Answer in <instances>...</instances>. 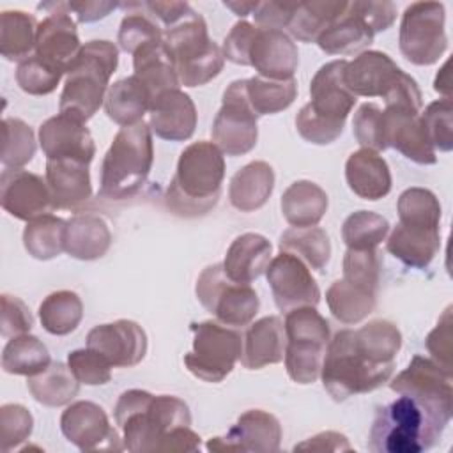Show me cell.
Segmentation results:
<instances>
[{
	"label": "cell",
	"instance_id": "39",
	"mask_svg": "<svg viewBox=\"0 0 453 453\" xmlns=\"http://www.w3.org/2000/svg\"><path fill=\"white\" fill-rule=\"evenodd\" d=\"M343 0L299 2L287 27L288 35L301 42H317L319 35L345 11Z\"/></svg>",
	"mask_w": 453,
	"mask_h": 453
},
{
	"label": "cell",
	"instance_id": "1",
	"mask_svg": "<svg viewBox=\"0 0 453 453\" xmlns=\"http://www.w3.org/2000/svg\"><path fill=\"white\" fill-rule=\"evenodd\" d=\"M400 347V329L384 319L370 320L359 329H340L324 354V389L334 402L375 391L389 382Z\"/></svg>",
	"mask_w": 453,
	"mask_h": 453
},
{
	"label": "cell",
	"instance_id": "40",
	"mask_svg": "<svg viewBox=\"0 0 453 453\" xmlns=\"http://www.w3.org/2000/svg\"><path fill=\"white\" fill-rule=\"evenodd\" d=\"M280 251L292 253L301 258L310 269L324 271L331 258V241L320 226H292L280 235Z\"/></svg>",
	"mask_w": 453,
	"mask_h": 453
},
{
	"label": "cell",
	"instance_id": "2",
	"mask_svg": "<svg viewBox=\"0 0 453 453\" xmlns=\"http://www.w3.org/2000/svg\"><path fill=\"white\" fill-rule=\"evenodd\" d=\"M113 418L122 430L124 449L131 453L200 449L202 439L191 430L189 407L179 396L127 389L119 396Z\"/></svg>",
	"mask_w": 453,
	"mask_h": 453
},
{
	"label": "cell",
	"instance_id": "25",
	"mask_svg": "<svg viewBox=\"0 0 453 453\" xmlns=\"http://www.w3.org/2000/svg\"><path fill=\"white\" fill-rule=\"evenodd\" d=\"M198 113L193 99L180 88L159 94L149 110V126L156 136L168 142H186L193 136Z\"/></svg>",
	"mask_w": 453,
	"mask_h": 453
},
{
	"label": "cell",
	"instance_id": "21",
	"mask_svg": "<svg viewBox=\"0 0 453 453\" xmlns=\"http://www.w3.org/2000/svg\"><path fill=\"white\" fill-rule=\"evenodd\" d=\"M389 388L398 395H409L453 411V372L434 359L414 356L407 368L389 382Z\"/></svg>",
	"mask_w": 453,
	"mask_h": 453
},
{
	"label": "cell",
	"instance_id": "49",
	"mask_svg": "<svg viewBox=\"0 0 453 453\" xmlns=\"http://www.w3.org/2000/svg\"><path fill=\"white\" fill-rule=\"evenodd\" d=\"M382 260L377 250H350L343 255V280L377 294Z\"/></svg>",
	"mask_w": 453,
	"mask_h": 453
},
{
	"label": "cell",
	"instance_id": "3",
	"mask_svg": "<svg viewBox=\"0 0 453 453\" xmlns=\"http://www.w3.org/2000/svg\"><path fill=\"white\" fill-rule=\"evenodd\" d=\"M451 414V409L400 395L377 409L366 446L373 453L426 451L441 441Z\"/></svg>",
	"mask_w": 453,
	"mask_h": 453
},
{
	"label": "cell",
	"instance_id": "45",
	"mask_svg": "<svg viewBox=\"0 0 453 453\" xmlns=\"http://www.w3.org/2000/svg\"><path fill=\"white\" fill-rule=\"evenodd\" d=\"M246 97L251 110L260 115H274L287 110L297 97L296 80H267L262 76L246 78Z\"/></svg>",
	"mask_w": 453,
	"mask_h": 453
},
{
	"label": "cell",
	"instance_id": "54",
	"mask_svg": "<svg viewBox=\"0 0 453 453\" xmlns=\"http://www.w3.org/2000/svg\"><path fill=\"white\" fill-rule=\"evenodd\" d=\"M159 39H163V28L147 14L127 12L122 18L117 42L126 53L133 55L138 48Z\"/></svg>",
	"mask_w": 453,
	"mask_h": 453
},
{
	"label": "cell",
	"instance_id": "30",
	"mask_svg": "<svg viewBox=\"0 0 453 453\" xmlns=\"http://www.w3.org/2000/svg\"><path fill=\"white\" fill-rule=\"evenodd\" d=\"M386 250L412 269H426L441 250V230L396 223L388 235Z\"/></svg>",
	"mask_w": 453,
	"mask_h": 453
},
{
	"label": "cell",
	"instance_id": "19",
	"mask_svg": "<svg viewBox=\"0 0 453 453\" xmlns=\"http://www.w3.org/2000/svg\"><path fill=\"white\" fill-rule=\"evenodd\" d=\"M281 444V425L278 418L262 409L242 412L235 425L223 437H212L205 448L209 451H255L274 453Z\"/></svg>",
	"mask_w": 453,
	"mask_h": 453
},
{
	"label": "cell",
	"instance_id": "31",
	"mask_svg": "<svg viewBox=\"0 0 453 453\" xmlns=\"http://www.w3.org/2000/svg\"><path fill=\"white\" fill-rule=\"evenodd\" d=\"M274 189V170L267 161H251L239 168L228 184V200L241 212L264 207Z\"/></svg>",
	"mask_w": 453,
	"mask_h": 453
},
{
	"label": "cell",
	"instance_id": "34",
	"mask_svg": "<svg viewBox=\"0 0 453 453\" xmlns=\"http://www.w3.org/2000/svg\"><path fill=\"white\" fill-rule=\"evenodd\" d=\"M373 30L365 19L354 11L352 4L347 2L345 11L319 35L317 44L327 55H354L363 53L373 42Z\"/></svg>",
	"mask_w": 453,
	"mask_h": 453
},
{
	"label": "cell",
	"instance_id": "37",
	"mask_svg": "<svg viewBox=\"0 0 453 453\" xmlns=\"http://www.w3.org/2000/svg\"><path fill=\"white\" fill-rule=\"evenodd\" d=\"M27 389L35 402L46 407L69 405L80 391V382L67 365L51 361L50 366L32 377H27Z\"/></svg>",
	"mask_w": 453,
	"mask_h": 453
},
{
	"label": "cell",
	"instance_id": "60",
	"mask_svg": "<svg viewBox=\"0 0 453 453\" xmlns=\"http://www.w3.org/2000/svg\"><path fill=\"white\" fill-rule=\"evenodd\" d=\"M67 11L76 16V21L80 23H92L97 19L106 18L111 11L120 7L117 2H106V0H88V2H65Z\"/></svg>",
	"mask_w": 453,
	"mask_h": 453
},
{
	"label": "cell",
	"instance_id": "4",
	"mask_svg": "<svg viewBox=\"0 0 453 453\" xmlns=\"http://www.w3.org/2000/svg\"><path fill=\"white\" fill-rule=\"evenodd\" d=\"M225 179V154L214 142L198 140L184 147L166 189V207L186 218L209 212L219 200Z\"/></svg>",
	"mask_w": 453,
	"mask_h": 453
},
{
	"label": "cell",
	"instance_id": "10",
	"mask_svg": "<svg viewBox=\"0 0 453 453\" xmlns=\"http://www.w3.org/2000/svg\"><path fill=\"white\" fill-rule=\"evenodd\" d=\"M345 85L357 97H382L386 106H402L421 111L423 96L418 81L403 73L384 51L366 50L347 62Z\"/></svg>",
	"mask_w": 453,
	"mask_h": 453
},
{
	"label": "cell",
	"instance_id": "46",
	"mask_svg": "<svg viewBox=\"0 0 453 453\" xmlns=\"http://www.w3.org/2000/svg\"><path fill=\"white\" fill-rule=\"evenodd\" d=\"M388 234V219L372 211H356L342 225V239L350 250H377Z\"/></svg>",
	"mask_w": 453,
	"mask_h": 453
},
{
	"label": "cell",
	"instance_id": "12",
	"mask_svg": "<svg viewBox=\"0 0 453 453\" xmlns=\"http://www.w3.org/2000/svg\"><path fill=\"white\" fill-rule=\"evenodd\" d=\"M193 347L184 356V365L196 379L218 384L241 359L242 336L235 327L219 324L218 320H203L191 324Z\"/></svg>",
	"mask_w": 453,
	"mask_h": 453
},
{
	"label": "cell",
	"instance_id": "29",
	"mask_svg": "<svg viewBox=\"0 0 453 453\" xmlns=\"http://www.w3.org/2000/svg\"><path fill=\"white\" fill-rule=\"evenodd\" d=\"M271 241L260 234L246 232L237 235L226 250L223 264L225 274L235 281L251 285L271 262Z\"/></svg>",
	"mask_w": 453,
	"mask_h": 453
},
{
	"label": "cell",
	"instance_id": "15",
	"mask_svg": "<svg viewBox=\"0 0 453 453\" xmlns=\"http://www.w3.org/2000/svg\"><path fill=\"white\" fill-rule=\"evenodd\" d=\"M257 113L246 97V80H234L223 92L221 108L212 122V142L226 156H244L258 140Z\"/></svg>",
	"mask_w": 453,
	"mask_h": 453
},
{
	"label": "cell",
	"instance_id": "20",
	"mask_svg": "<svg viewBox=\"0 0 453 453\" xmlns=\"http://www.w3.org/2000/svg\"><path fill=\"white\" fill-rule=\"evenodd\" d=\"M0 203L7 214L21 221H30L55 209L46 179L23 168H4L0 175Z\"/></svg>",
	"mask_w": 453,
	"mask_h": 453
},
{
	"label": "cell",
	"instance_id": "11",
	"mask_svg": "<svg viewBox=\"0 0 453 453\" xmlns=\"http://www.w3.org/2000/svg\"><path fill=\"white\" fill-rule=\"evenodd\" d=\"M285 368L297 384H313L320 377V368L327 343L331 340L329 322L315 306H301L285 315Z\"/></svg>",
	"mask_w": 453,
	"mask_h": 453
},
{
	"label": "cell",
	"instance_id": "18",
	"mask_svg": "<svg viewBox=\"0 0 453 453\" xmlns=\"http://www.w3.org/2000/svg\"><path fill=\"white\" fill-rule=\"evenodd\" d=\"M60 430L80 451L124 449L122 437L110 425L104 409L88 400H78L65 407L60 416Z\"/></svg>",
	"mask_w": 453,
	"mask_h": 453
},
{
	"label": "cell",
	"instance_id": "14",
	"mask_svg": "<svg viewBox=\"0 0 453 453\" xmlns=\"http://www.w3.org/2000/svg\"><path fill=\"white\" fill-rule=\"evenodd\" d=\"M446 9L441 2H414L405 7L398 30L402 55L414 65H432L448 50Z\"/></svg>",
	"mask_w": 453,
	"mask_h": 453
},
{
	"label": "cell",
	"instance_id": "8",
	"mask_svg": "<svg viewBox=\"0 0 453 453\" xmlns=\"http://www.w3.org/2000/svg\"><path fill=\"white\" fill-rule=\"evenodd\" d=\"M152 163L150 126L142 120L134 126L120 127L103 157L99 196L115 202L134 196L147 182Z\"/></svg>",
	"mask_w": 453,
	"mask_h": 453
},
{
	"label": "cell",
	"instance_id": "57",
	"mask_svg": "<svg viewBox=\"0 0 453 453\" xmlns=\"http://www.w3.org/2000/svg\"><path fill=\"white\" fill-rule=\"evenodd\" d=\"M451 306L444 310V313L439 317L437 326L428 333L426 336V350L432 354V359L441 365L442 368L451 370Z\"/></svg>",
	"mask_w": 453,
	"mask_h": 453
},
{
	"label": "cell",
	"instance_id": "47",
	"mask_svg": "<svg viewBox=\"0 0 453 453\" xmlns=\"http://www.w3.org/2000/svg\"><path fill=\"white\" fill-rule=\"evenodd\" d=\"M396 212L398 223L439 228L442 209L439 198L430 189L412 186L398 196Z\"/></svg>",
	"mask_w": 453,
	"mask_h": 453
},
{
	"label": "cell",
	"instance_id": "24",
	"mask_svg": "<svg viewBox=\"0 0 453 453\" xmlns=\"http://www.w3.org/2000/svg\"><path fill=\"white\" fill-rule=\"evenodd\" d=\"M382 113L388 149H396L418 165L437 163V152L434 150L419 117L421 111L402 106H386Z\"/></svg>",
	"mask_w": 453,
	"mask_h": 453
},
{
	"label": "cell",
	"instance_id": "52",
	"mask_svg": "<svg viewBox=\"0 0 453 453\" xmlns=\"http://www.w3.org/2000/svg\"><path fill=\"white\" fill-rule=\"evenodd\" d=\"M352 133L361 149H370L375 152L386 150V133H384V113L375 103H363L352 119Z\"/></svg>",
	"mask_w": 453,
	"mask_h": 453
},
{
	"label": "cell",
	"instance_id": "50",
	"mask_svg": "<svg viewBox=\"0 0 453 453\" xmlns=\"http://www.w3.org/2000/svg\"><path fill=\"white\" fill-rule=\"evenodd\" d=\"M62 76L64 73L60 69L44 62L35 53L21 60L16 67V83L23 92L30 96L51 94L58 87Z\"/></svg>",
	"mask_w": 453,
	"mask_h": 453
},
{
	"label": "cell",
	"instance_id": "9",
	"mask_svg": "<svg viewBox=\"0 0 453 453\" xmlns=\"http://www.w3.org/2000/svg\"><path fill=\"white\" fill-rule=\"evenodd\" d=\"M163 41L173 58L180 85L202 87L223 71V50L209 37L207 23L195 9L175 25L163 28Z\"/></svg>",
	"mask_w": 453,
	"mask_h": 453
},
{
	"label": "cell",
	"instance_id": "62",
	"mask_svg": "<svg viewBox=\"0 0 453 453\" xmlns=\"http://www.w3.org/2000/svg\"><path fill=\"white\" fill-rule=\"evenodd\" d=\"M297 449H311V451H350L352 446L349 444V439L340 434V432H333V430H326L320 432L310 439H306L304 442H299L294 446V451Z\"/></svg>",
	"mask_w": 453,
	"mask_h": 453
},
{
	"label": "cell",
	"instance_id": "42",
	"mask_svg": "<svg viewBox=\"0 0 453 453\" xmlns=\"http://www.w3.org/2000/svg\"><path fill=\"white\" fill-rule=\"evenodd\" d=\"M67 221L48 212L27 221L23 228V246L37 260L57 258L65 251Z\"/></svg>",
	"mask_w": 453,
	"mask_h": 453
},
{
	"label": "cell",
	"instance_id": "5",
	"mask_svg": "<svg viewBox=\"0 0 453 453\" xmlns=\"http://www.w3.org/2000/svg\"><path fill=\"white\" fill-rule=\"evenodd\" d=\"M347 60H331L310 81V103L296 115V129L313 145H329L340 138L357 97L345 85Z\"/></svg>",
	"mask_w": 453,
	"mask_h": 453
},
{
	"label": "cell",
	"instance_id": "33",
	"mask_svg": "<svg viewBox=\"0 0 453 453\" xmlns=\"http://www.w3.org/2000/svg\"><path fill=\"white\" fill-rule=\"evenodd\" d=\"M133 74L150 90L152 101L159 94L180 87L173 58L163 39L138 48L133 53Z\"/></svg>",
	"mask_w": 453,
	"mask_h": 453
},
{
	"label": "cell",
	"instance_id": "38",
	"mask_svg": "<svg viewBox=\"0 0 453 453\" xmlns=\"http://www.w3.org/2000/svg\"><path fill=\"white\" fill-rule=\"evenodd\" d=\"M37 19L19 9L0 14V53L5 60L21 62L35 50Z\"/></svg>",
	"mask_w": 453,
	"mask_h": 453
},
{
	"label": "cell",
	"instance_id": "36",
	"mask_svg": "<svg viewBox=\"0 0 453 453\" xmlns=\"http://www.w3.org/2000/svg\"><path fill=\"white\" fill-rule=\"evenodd\" d=\"M327 193L311 180H296L281 195L280 207L288 225L315 226L327 212Z\"/></svg>",
	"mask_w": 453,
	"mask_h": 453
},
{
	"label": "cell",
	"instance_id": "28",
	"mask_svg": "<svg viewBox=\"0 0 453 453\" xmlns=\"http://www.w3.org/2000/svg\"><path fill=\"white\" fill-rule=\"evenodd\" d=\"M345 180L354 195L370 202L388 196L393 184L388 161L370 149H359L347 157Z\"/></svg>",
	"mask_w": 453,
	"mask_h": 453
},
{
	"label": "cell",
	"instance_id": "43",
	"mask_svg": "<svg viewBox=\"0 0 453 453\" xmlns=\"http://www.w3.org/2000/svg\"><path fill=\"white\" fill-rule=\"evenodd\" d=\"M37 313L46 333L65 336L80 326L83 319V303L73 290H57L42 299Z\"/></svg>",
	"mask_w": 453,
	"mask_h": 453
},
{
	"label": "cell",
	"instance_id": "22",
	"mask_svg": "<svg viewBox=\"0 0 453 453\" xmlns=\"http://www.w3.org/2000/svg\"><path fill=\"white\" fill-rule=\"evenodd\" d=\"M87 347L101 352L111 366L131 368L147 354V334L138 322L119 319L94 326L87 334Z\"/></svg>",
	"mask_w": 453,
	"mask_h": 453
},
{
	"label": "cell",
	"instance_id": "26",
	"mask_svg": "<svg viewBox=\"0 0 453 453\" xmlns=\"http://www.w3.org/2000/svg\"><path fill=\"white\" fill-rule=\"evenodd\" d=\"M46 182L53 207L76 211L92 196L88 165L73 159H46Z\"/></svg>",
	"mask_w": 453,
	"mask_h": 453
},
{
	"label": "cell",
	"instance_id": "48",
	"mask_svg": "<svg viewBox=\"0 0 453 453\" xmlns=\"http://www.w3.org/2000/svg\"><path fill=\"white\" fill-rule=\"evenodd\" d=\"M2 127V165L7 170H19L25 165H28L35 156V134L25 120L16 117H5Z\"/></svg>",
	"mask_w": 453,
	"mask_h": 453
},
{
	"label": "cell",
	"instance_id": "41",
	"mask_svg": "<svg viewBox=\"0 0 453 453\" xmlns=\"http://www.w3.org/2000/svg\"><path fill=\"white\" fill-rule=\"evenodd\" d=\"M326 303L331 315L345 324L354 326L365 320L377 306V294L359 288L349 281L336 280L326 292Z\"/></svg>",
	"mask_w": 453,
	"mask_h": 453
},
{
	"label": "cell",
	"instance_id": "58",
	"mask_svg": "<svg viewBox=\"0 0 453 453\" xmlns=\"http://www.w3.org/2000/svg\"><path fill=\"white\" fill-rule=\"evenodd\" d=\"M350 4L354 11L365 19V23L373 30V34L386 32L396 19V5L393 2L354 0Z\"/></svg>",
	"mask_w": 453,
	"mask_h": 453
},
{
	"label": "cell",
	"instance_id": "51",
	"mask_svg": "<svg viewBox=\"0 0 453 453\" xmlns=\"http://www.w3.org/2000/svg\"><path fill=\"white\" fill-rule=\"evenodd\" d=\"M426 136L437 152H449L453 149V103L451 97L432 101L425 111L419 113Z\"/></svg>",
	"mask_w": 453,
	"mask_h": 453
},
{
	"label": "cell",
	"instance_id": "63",
	"mask_svg": "<svg viewBox=\"0 0 453 453\" xmlns=\"http://www.w3.org/2000/svg\"><path fill=\"white\" fill-rule=\"evenodd\" d=\"M223 5H225L226 9H230V11H232L235 16H239V18H246V16L253 14V11L257 9L258 2H239V0H226V2H223Z\"/></svg>",
	"mask_w": 453,
	"mask_h": 453
},
{
	"label": "cell",
	"instance_id": "6",
	"mask_svg": "<svg viewBox=\"0 0 453 453\" xmlns=\"http://www.w3.org/2000/svg\"><path fill=\"white\" fill-rule=\"evenodd\" d=\"M225 60L253 67L267 80H294L299 51L294 39L276 28H262L246 19L237 21L223 41Z\"/></svg>",
	"mask_w": 453,
	"mask_h": 453
},
{
	"label": "cell",
	"instance_id": "61",
	"mask_svg": "<svg viewBox=\"0 0 453 453\" xmlns=\"http://www.w3.org/2000/svg\"><path fill=\"white\" fill-rule=\"evenodd\" d=\"M142 5L149 11L152 18L163 23V28L175 25L193 9L188 2H142Z\"/></svg>",
	"mask_w": 453,
	"mask_h": 453
},
{
	"label": "cell",
	"instance_id": "56",
	"mask_svg": "<svg viewBox=\"0 0 453 453\" xmlns=\"http://www.w3.org/2000/svg\"><path fill=\"white\" fill-rule=\"evenodd\" d=\"M34 326L32 313L28 306L16 296L2 294V311H0V334L4 338H14L27 334Z\"/></svg>",
	"mask_w": 453,
	"mask_h": 453
},
{
	"label": "cell",
	"instance_id": "35",
	"mask_svg": "<svg viewBox=\"0 0 453 453\" xmlns=\"http://www.w3.org/2000/svg\"><path fill=\"white\" fill-rule=\"evenodd\" d=\"M152 104L150 90L134 74L110 85L104 97V111L120 127L134 126L143 120Z\"/></svg>",
	"mask_w": 453,
	"mask_h": 453
},
{
	"label": "cell",
	"instance_id": "7",
	"mask_svg": "<svg viewBox=\"0 0 453 453\" xmlns=\"http://www.w3.org/2000/svg\"><path fill=\"white\" fill-rule=\"evenodd\" d=\"M119 65V48L106 39H94L81 51L65 74L58 111L81 122L92 119L104 104L110 78Z\"/></svg>",
	"mask_w": 453,
	"mask_h": 453
},
{
	"label": "cell",
	"instance_id": "32",
	"mask_svg": "<svg viewBox=\"0 0 453 453\" xmlns=\"http://www.w3.org/2000/svg\"><path fill=\"white\" fill-rule=\"evenodd\" d=\"M111 232L108 223L92 212L74 214L67 219L65 253L76 260H97L108 253Z\"/></svg>",
	"mask_w": 453,
	"mask_h": 453
},
{
	"label": "cell",
	"instance_id": "23",
	"mask_svg": "<svg viewBox=\"0 0 453 453\" xmlns=\"http://www.w3.org/2000/svg\"><path fill=\"white\" fill-rule=\"evenodd\" d=\"M39 145L46 159H73L90 165L96 156L94 138L85 122L57 113L39 126Z\"/></svg>",
	"mask_w": 453,
	"mask_h": 453
},
{
	"label": "cell",
	"instance_id": "13",
	"mask_svg": "<svg viewBox=\"0 0 453 453\" xmlns=\"http://www.w3.org/2000/svg\"><path fill=\"white\" fill-rule=\"evenodd\" d=\"M195 294L200 304L228 327H244L253 322L258 313L260 299L251 285L232 281L223 264L207 265L195 285Z\"/></svg>",
	"mask_w": 453,
	"mask_h": 453
},
{
	"label": "cell",
	"instance_id": "64",
	"mask_svg": "<svg viewBox=\"0 0 453 453\" xmlns=\"http://www.w3.org/2000/svg\"><path fill=\"white\" fill-rule=\"evenodd\" d=\"M448 67H449V60L444 62V65L441 67V71L437 73L435 80H434V90L442 94L444 97H451L449 96V76H448Z\"/></svg>",
	"mask_w": 453,
	"mask_h": 453
},
{
	"label": "cell",
	"instance_id": "44",
	"mask_svg": "<svg viewBox=\"0 0 453 453\" xmlns=\"http://www.w3.org/2000/svg\"><path fill=\"white\" fill-rule=\"evenodd\" d=\"M51 363L48 347L34 334L9 338L2 350V368L11 375L32 377L44 372Z\"/></svg>",
	"mask_w": 453,
	"mask_h": 453
},
{
	"label": "cell",
	"instance_id": "17",
	"mask_svg": "<svg viewBox=\"0 0 453 453\" xmlns=\"http://www.w3.org/2000/svg\"><path fill=\"white\" fill-rule=\"evenodd\" d=\"M265 278L278 310L285 313L301 306H317L320 301V288L310 267L292 253L280 251L271 258Z\"/></svg>",
	"mask_w": 453,
	"mask_h": 453
},
{
	"label": "cell",
	"instance_id": "16",
	"mask_svg": "<svg viewBox=\"0 0 453 453\" xmlns=\"http://www.w3.org/2000/svg\"><path fill=\"white\" fill-rule=\"evenodd\" d=\"M39 9L48 11V16L37 27L35 55L67 74L83 46L78 37L76 21L67 11L65 2L39 4Z\"/></svg>",
	"mask_w": 453,
	"mask_h": 453
},
{
	"label": "cell",
	"instance_id": "59",
	"mask_svg": "<svg viewBox=\"0 0 453 453\" xmlns=\"http://www.w3.org/2000/svg\"><path fill=\"white\" fill-rule=\"evenodd\" d=\"M296 7L297 4L288 2H258L251 16L255 18L257 27L283 30L288 27Z\"/></svg>",
	"mask_w": 453,
	"mask_h": 453
},
{
	"label": "cell",
	"instance_id": "55",
	"mask_svg": "<svg viewBox=\"0 0 453 453\" xmlns=\"http://www.w3.org/2000/svg\"><path fill=\"white\" fill-rule=\"evenodd\" d=\"M34 430L30 411L19 403H5L0 407V442L7 453L23 444Z\"/></svg>",
	"mask_w": 453,
	"mask_h": 453
},
{
	"label": "cell",
	"instance_id": "53",
	"mask_svg": "<svg viewBox=\"0 0 453 453\" xmlns=\"http://www.w3.org/2000/svg\"><path fill=\"white\" fill-rule=\"evenodd\" d=\"M67 366L80 384L103 386L111 379V363L97 350L76 349L67 354Z\"/></svg>",
	"mask_w": 453,
	"mask_h": 453
},
{
	"label": "cell",
	"instance_id": "27",
	"mask_svg": "<svg viewBox=\"0 0 453 453\" xmlns=\"http://www.w3.org/2000/svg\"><path fill=\"white\" fill-rule=\"evenodd\" d=\"M285 326L278 315H267L250 324L242 338L241 365L248 370H260L278 365L285 356Z\"/></svg>",
	"mask_w": 453,
	"mask_h": 453
}]
</instances>
